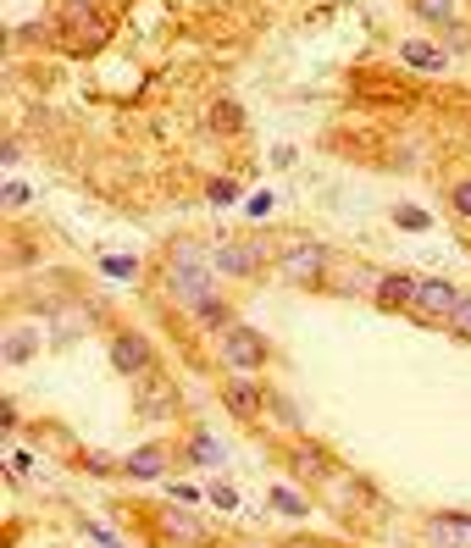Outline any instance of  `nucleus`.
<instances>
[{
	"mask_svg": "<svg viewBox=\"0 0 471 548\" xmlns=\"http://www.w3.org/2000/svg\"><path fill=\"white\" fill-rule=\"evenodd\" d=\"M394 227H405V233H427L433 216H427L422 205H394Z\"/></svg>",
	"mask_w": 471,
	"mask_h": 548,
	"instance_id": "nucleus-22",
	"label": "nucleus"
},
{
	"mask_svg": "<svg viewBox=\"0 0 471 548\" xmlns=\"http://www.w3.org/2000/svg\"><path fill=\"white\" fill-rule=\"evenodd\" d=\"M28 200H34V189H28V183H17V178H6V189H0V205H6V211H23Z\"/></svg>",
	"mask_w": 471,
	"mask_h": 548,
	"instance_id": "nucleus-24",
	"label": "nucleus"
},
{
	"mask_svg": "<svg viewBox=\"0 0 471 548\" xmlns=\"http://www.w3.org/2000/svg\"><path fill=\"white\" fill-rule=\"evenodd\" d=\"M167 499H178V504H200V488H189V482H172Z\"/></svg>",
	"mask_w": 471,
	"mask_h": 548,
	"instance_id": "nucleus-31",
	"label": "nucleus"
},
{
	"mask_svg": "<svg viewBox=\"0 0 471 548\" xmlns=\"http://www.w3.org/2000/svg\"><path fill=\"white\" fill-rule=\"evenodd\" d=\"M327 266H333V250L316 244V239H294L289 250H278V277H283V283H294V288L322 283Z\"/></svg>",
	"mask_w": 471,
	"mask_h": 548,
	"instance_id": "nucleus-3",
	"label": "nucleus"
},
{
	"mask_svg": "<svg viewBox=\"0 0 471 548\" xmlns=\"http://www.w3.org/2000/svg\"><path fill=\"white\" fill-rule=\"evenodd\" d=\"M394 167H399V172H411V167H422V150H416V144H411V150H394Z\"/></svg>",
	"mask_w": 471,
	"mask_h": 548,
	"instance_id": "nucleus-32",
	"label": "nucleus"
},
{
	"mask_svg": "<svg viewBox=\"0 0 471 548\" xmlns=\"http://www.w3.org/2000/svg\"><path fill=\"white\" fill-rule=\"evenodd\" d=\"M61 45L73 50V56H89V50H100L111 39V17L100 12V0H61Z\"/></svg>",
	"mask_w": 471,
	"mask_h": 548,
	"instance_id": "nucleus-2",
	"label": "nucleus"
},
{
	"mask_svg": "<svg viewBox=\"0 0 471 548\" xmlns=\"http://www.w3.org/2000/svg\"><path fill=\"white\" fill-rule=\"evenodd\" d=\"M156 526H161V537L178 543V548H206L211 543V532H206V521L194 515V504H178V499H167L156 510Z\"/></svg>",
	"mask_w": 471,
	"mask_h": 548,
	"instance_id": "nucleus-8",
	"label": "nucleus"
},
{
	"mask_svg": "<svg viewBox=\"0 0 471 548\" xmlns=\"http://www.w3.org/2000/svg\"><path fill=\"white\" fill-rule=\"evenodd\" d=\"M100 272H106V277H133V272H139V261H133V255H106Z\"/></svg>",
	"mask_w": 471,
	"mask_h": 548,
	"instance_id": "nucleus-28",
	"label": "nucleus"
},
{
	"mask_svg": "<svg viewBox=\"0 0 471 548\" xmlns=\"http://www.w3.org/2000/svg\"><path fill=\"white\" fill-rule=\"evenodd\" d=\"M266 410H272V416H278L289 432H300V416H294V405H289L283 394H266Z\"/></svg>",
	"mask_w": 471,
	"mask_h": 548,
	"instance_id": "nucleus-26",
	"label": "nucleus"
},
{
	"mask_svg": "<svg viewBox=\"0 0 471 548\" xmlns=\"http://www.w3.org/2000/svg\"><path fill=\"white\" fill-rule=\"evenodd\" d=\"M266 499H272V510H278V515H294V521H300V515H311V499H305L300 488H289V482H283V488H272Z\"/></svg>",
	"mask_w": 471,
	"mask_h": 548,
	"instance_id": "nucleus-20",
	"label": "nucleus"
},
{
	"mask_svg": "<svg viewBox=\"0 0 471 548\" xmlns=\"http://www.w3.org/2000/svg\"><path fill=\"white\" fill-rule=\"evenodd\" d=\"M211 504H217V510H239V488H233V482H217V488H211Z\"/></svg>",
	"mask_w": 471,
	"mask_h": 548,
	"instance_id": "nucleus-29",
	"label": "nucleus"
},
{
	"mask_svg": "<svg viewBox=\"0 0 471 548\" xmlns=\"http://www.w3.org/2000/svg\"><path fill=\"white\" fill-rule=\"evenodd\" d=\"M111 371L117 377H128V382H139L145 371H156V349H150V338L145 333H111Z\"/></svg>",
	"mask_w": 471,
	"mask_h": 548,
	"instance_id": "nucleus-9",
	"label": "nucleus"
},
{
	"mask_svg": "<svg viewBox=\"0 0 471 548\" xmlns=\"http://www.w3.org/2000/svg\"><path fill=\"white\" fill-rule=\"evenodd\" d=\"M200 244H189V239H172L167 244V266H161V277H167V294L178 299V305H200V299L211 294V272L200 266Z\"/></svg>",
	"mask_w": 471,
	"mask_h": 548,
	"instance_id": "nucleus-1",
	"label": "nucleus"
},
{
	"mask_svg": "<svg viewBox=\"0 0 471 548\" xmlns=\"http://www.w3.org/2000/svg\"><path fill=\"white\" fill-rule=\"evenodd\" d=\"M411 12L422 17V23H433V28H449V23L466 17V6H460V0H411Z\"/></svg>",
	"mask_w": 471,
	"mask_h": 548,
	"instance_id": "nucleus-17",
	"label": "nucleus"
},
{
	"mask_svg": "<svg viewBox=\"0 0 471 548\" xmlns=\"http://www.w3.org/2000/svg\"><path fill=\"white\" fill-rule=\"evenodd\" d=\"M416 288H422V277H411V272H377L372 305L377 310H416Z\"/></svg>",
	"mask_w": 471,
	"mask_h": 548,
	"instance_id": "nucleus-12",
	"label": "nucleus"
},
{
	"mask_svg": "<svg viewBox=\"0 0 471 548\" xmlns=\"http://www.w3.org/2000/svg\"><path fill=\"white\" fill-rule=\"evenodd\" d=\"M206 200L211 205H233V200H239V183H233V178H211L206 183Z\"/></svg>",
	"mask_w": 471,
	"mask_h": 548,
	"instance_id": "nucleus-25",
	"label": "nucleus"
},
{
	"mask_svg": "<svg viewBox=\"0 0 471 548\" xmlns=\"http://www.w3.org/2000/svg\"><path fill=\"white\" fill-rule=\"evenodd\" d=\"M167 465H172L167 443H139V449L122 460V477H128V482H161V477H167Z\"/></svg>",
	"mask_w": 471,
	"mask_h": 548,
	"instance_id": "nucleus-13",
	"label": "nucleus"
},
{
	"mask_svg": "<svg viewBox=\"0 0 471 548\" xmlns=\"http://www.w3.org/2000/svg\"><path fill=\"white\" fill-rule=\"evenodd\" d=\"M84 537H89V543H100V548H122V537H117V532H106V526H95V521L84 526Z\"/></svg>",
	"mask_w": 471,
	"mask_h": 548,
	"instance_id": "nucleus-30",
	"label": "nucleus"
},
{
	"mask_svg": "<svg viewBox=\"0 0 471 548\" xmlns=\"http://www.w3.org/2000/svg\"><path fill=\"white\" fill-rule=\"evenodd\" d=\"M183 460H194V465H206V471H217V465L228 460V454H222V443L211 438V432H200V427H194L189 438H183Z\"/></svg>",
	"mask_w": 471,
	"mask_h": 548,
	"instance_id": "nucleus-16",
	"label": "nucleus"
},
{
	"mask_svg": "<svg viewBox=\"0 0 471 548\" xmlns=\"http://www.w3.org/2000/svg\"><path fill=\"white\" fill-rule=\"evenodd\" d=\"M283 460H289V477L300 482V488H322V482L339 477V460H333L322 443H311V438H294Z\"/></svg>",
	"mask_w": 471,
	"mask_h": 548,
	"instance_id": "nucleus-6",
	"label": "nucleus"
},
{
	"mask_svg": "<svg viewBox=\"0 0 471 548\" xmlns=\"http://www.w3.org/2000/svg\"><path fill=\"white\" fill-rule=\"evenodd\" d=\"M0 427H6V432L17 427V405H12V399H0Z\"/></svg>",
	"mask_w": 471,
	"mask_h": 548,
	"instance_id": "nucleus-33",
	"label": "nucleus"
},
{
	"mask_svg": "<svg viewBox=\"0 0 471 548\" xmlns=\"http://www.w3.org/2000/svg\"><path fill=\"white\" fill-rule=\"evenodd\" d=\"M211 128L217 133H244V106L239 100H217V106H211Z\"/></svg>",
	"mask_w": 471,
	"mask_h": 548,
	"instance_id": "nucleus-21",
	"label": "nucleus"
},
{
	"mask_svg": "<svg viewBox=\"0 0 471 548\" xmlns=\"http://www.w3.org/2000/svg\"><path fill=\"white\" fill-rule=\"evenodd\" d=\"M266 355H272V344H266V333H255L250 322H233L228 333H222V360H228L233 371H244V377H255V371L266 366Z\"/></svg>",
	"mask_w": 471,
	"mask_h": 548,
	"instance_id": "nucleus-7",
	"label": "nucleus"
},
{
	"mask_svg": "<svg viewBox=\"0 0 471 548\" xmlns=\"http://www.w3.org/2000/svg\"><path fill=\"white\" fill-rule=\"evenodd\" d=\"M222 405H228L239 421H255L266 410V388L255 377H244V371H233V377L222 382Z\"/></svg>",
	"mask_w": 471,
	"mask_h": 548,
	"instance_id": "nucleus-11",
	"label": "nucleus"
},
{
	"mask_svg": "<svg viewBox=\"0 0 471 548\" xmlns=\"http://www.w3.org/2000/svg\"><path fill=\"white\" fill-rule=\"evenodd\" d=\"M460 305V288L449 283V277H422V288H416V310L422 316H433V322H449Z\"/></svg>",
	"mask_w": 471,
	"mask_h": 548,
	"instance_id": "nucleus-14",
	"label": "nucleus"
},
{
	"mask_svg": "<svg viewBox=\"0 0 471 548\" xmlns=\"http://www.w3.org/2000/svg\"><path fill=\"white\" fill-rule=\"evenodd\" d=\"M34 349H39V333H34V327H17V333L6 338V366H28Z\"/></svg>",
	"mask_w": 471,
	"mask_h": 548,
	"instance_id": "nucleus-19",
	"label": "nucleus"
},
{
	"mask_svg": "<svg viewBox=\"0 0 471 548\" xmlns=\"http://www.w3.org/2000/svg\"><path fill=\"white\" fill-rule=\"evenodd\" d=\"M444 200H449V211H455V216H466V222H471V178H455L444 189Z\"/></svg>",
	"mask_w": 471,
	"mask_h": 548,
	"instance_id": "nucleus-23",
	"label": "nucleus"
},
{
	"mask_svg": "<svg viewBox=\"0 0 471 548\" xmlns=\"http://www.w3.org/2000/svg\"><path fill=\"white\" fill-rule=\"evenodd\" d=\"M194 322L206 327V333H228V327H233V310H228V299L206 294L200 305H194Z\"/></svg>",
	"mask_w": 471,
	"mask_h": 548,
	"instance_id": "nucleus-18",
	"label": "nucleus"
},
{
	"mask_svg": "<svg viewBox=\"0 0 471 548\" xmlns=\"http://www.w3.org/2000/svg\"><path fill=\"white\" fill-rule=\"evenodd\" d=\"M266 261H272V250L261 239H217L211 244V266L222 277H261Z\"/></svg>",
	"mask_w": 471,
	"mask_h": 548,
	"instance_id": "nucleus-5",
	"label": "nucleus"
},
{
	"mask_svg": "<svg viewBox=\"0 0 471 548\" xmlns=\"http://www.w3.org/2000/svg\"><path fill=\"white\" fill-rule=\"evenodd\" d=\"M233 548H261V543H233Z\"/></svg>",
	"mask_w": 471,
	"mask_h": 548,
	"instance_id": "nucleus-34",
	"label": "nucleus"
},
{
	"mask_svg": "<svg viewBox=\"0 0 471 548\" xmlns=\"http://www.w3.org/2000/svg\"><path fill=\"white\" fill-rule=\"evenodd\" d=\"M444 50H449V56H471V34L460 23H449L444 28Z\"/></svg>",
	"mask_w": 471,
	"mask_h": 548,
	"instance_id": "nucleus-27",
	"label": "nucleus"
},
{
	"mask_svg": "<svg viewBox=\"0 0 471 548\" xmlns=\"http://www.w3.org/2000/svg\"><path fill=\"white\" fill-rule=\"evenodd\" d=\"M399 61L411 72H449V50L433 45V39H405V45H399Z\"/></svg>",
	"mask_w": 471,
	"mask_h": 548,
	"instance_id": "nucleus-15",
	"label": "nucleus"
},
{
	"mask_svg": "<svg viewBox=\"0 0 471 548\" xmlns=\"http://www.w3.org/2000/svg\"><path fill=\"white\" fill-rule=\"evenodd\" d=\"M422 543L427 548H471V515L460 510H438L422 521Z\"/></svg>",
	"mask_w": 471,
	"mask_h": 548,
	"instance_id": "nucleus-10",
	"label": "nucleus"
},
{
	"mask_svg": "<svg viewBox=\"0 0 471 548\" xmlns=\"http://www.w3.org/2000/svg\"><path fill=\"white\" fill-rule=\"evenodd\" d=\"M133 410H139L145 421H172L183 410L178 382H172L167 371H145V377L133 382Z\"/></svg>",
	"mask_w": 471,
	"mask_h": 548,
	"instance_id": "nucleus-4",
	"label": "nucleus"
}]
</instances>
